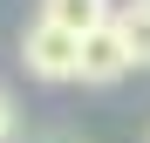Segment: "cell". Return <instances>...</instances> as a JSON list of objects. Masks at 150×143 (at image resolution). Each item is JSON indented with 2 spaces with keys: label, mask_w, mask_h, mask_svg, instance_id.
Returning <instances> with one entry per match:
<instances>
[{
  "label": "cell",
  "mask_w": 150,
  "mask_h": 143,
  "mask_svg": "<svg viewBox=\"0 0 150 143\" xmlns=\"http://www.w3.org/2000/svg\"><path fill=\"white\" fill-rule=\"evenodd\" d=\"M21 68H28L34 82H75V68H82V34H68V27H55V20H41L34 14V27L21 34Z\"/></svg>",
  "instance_id": "6da1fadb"
},
{
  "label": "cell",
  "mask_w": 150,
  "mask_h": 143,
  "mask_svg": "<svg viewBox=\"0 0 150 143\" xmlns=\"http://www.w3.org/2000/svg\"><path fill=\"white\" fill-rule=\"evenodd\" d=\"M123 75H130V48H123L116 20H109V27H96V34H82V68H75V82L109 89V82H123Z\"/></svg>",
  "instance_id": "7a4b0ae2"
},
{
  "label": "cell",
  "mask_w": 150,
  "mask_h": 143,
  "mask_svg": "<svg viewBox=\"0 0 150 143\" xmlns=\"http://www.w3.org/2000/svg\"><path fill=\"white\" fill-rule=\"evenodd\" d=\"M109 14H116V0H41V20H55V27H68V34L109 27Z\"/></svg>",
  "instance_id": "3957f363"
},
{
  "label": "cell",
  "mask_w": 150,
  "mask_h": 143,
  "mask_svg": "<svg viewBox=\"0 0 150 143\" xmlns=\"http://www.w3.org/2000/svg\"><path fill=\"white\" fill-rule=\"evenodd\" d=\"M116 34L130 48V68H150V0H116Z\"/></svg>",
  "instance_id": "277c9868"
},
{
  "label": "cell",
  "mask_w": 150,
  "mask_h": 143,
  "mask_svg": "<svg viewBox=\"0 0 150 143\" xmlns=\"http://www.w3.org/2000/svg\"><path fill=\"white\" fill-rule=\"evenodd\" d=\"M14 130H21V116H14V95H7V89H0V143H7Z\"/></svg>",
  "instance_id": "5b68a950"
},
{
  "label": "cell",
  "mask_w": 150,
  "mask_h": 143,
  "mask_svg": "<svg viewBox=\"0 0 150 143\" xmlns=\"http://www.w3.org/2000/svg\"><path fill=\"white\" fill-rule=\"evenodd\" d=\"M28 143H89L82 130H41V136H28Z\"/></svg>",
  "instance_id": "8992f818"
}]
</instances>
